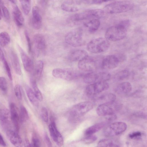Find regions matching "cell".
I'll use <instances>...</instances> for the list:
<instances>
[{
  "label": "cell",
  "mask_w": 147,
  "mask_h": 147,
  "mask_svg": "<svg viewBox=\"0 0 147 147\" xmlns=\"http://www.w3.org/2000/svg\"><path fill=\"white\" fill-rule=\"evenodd\" d=\"M128 23L124 21L110 27L105 32V38L108 41H113L123 39L127 34Z\"/></svg>",
  "instance_id": "1"
},
{
  "label": "cell",
  "mask_w": 147,
  "mask_h": 147,
  "mask_svg": "<svg viewBox=\"0 0 147 147\" xmlns=\"http://www.w3.org/2000/svg\"><path fill=\"white\" fill-rule=\"evenodd\" d=\"M134 7V3L130 1H116L105 6L104 11L109 14L119 13L129 11Z\"/></svg>",
  "instance_id": "2"
},
{
  "label": "cell",
  "mask_w": 147,
  "mask_h": 147,
  "mask_svg": "<svg viewBox=\"0 0 147 147\" xmlns=\"http://www.w3.org/2000/svg\"><path fill=\"white\" fill-rule=\"evenodd\" d=\"M110 46L109 41L105 38L99 37L90 41L88 43L86 48L89 52L96 54L106 51Z\"/></svg>",
  "instance_id": "3"
},
{
  "label": "cell",
  "mask_w": 147,
  "mask_h": 147,
  "mask_svg": "<svg viewBox=\"0 0 147 147\" xmlns=\"http://www.w3.org/2000/svg\"><path fill=\"white\" fill-rule=\"evenodd\" d=\"M104 11L100 9H90L76 13L71 17L70 19L71 21L76 22L93 18L98 19L104 15Z\"/></svg>",
  "instance_id": "4"
},
{
  "label": "cell",
  "mask_w": 147,
  "mask_h": 147,
  "mask_svg": "<svg viewBox=\"0 0 147 147\" xmlns=\"http://www.w3.org/2000/svg\"><path fill=\"white\" fill-rule=\"evenodd\" d=\"M65 39L67 44L74 47L82 46L85 43L82 30L80 28L75 29L68 33L65 36Z\"/></svg>",
  "instance_id": "5"
},
{
  "label": "cell",
  "mask_w": 147,
  "mask_h": 147,
  "mask_svg": "<svg viewBox=\"0 0 147 147\" xmlns=\"http://www.w3.org/2000/svg\"><path fill=\"white\" fill-rule=\"evenodd\" d=\"M93 105L90 101H84L74 105L71 109L70 114L71 117H78L83 116L92 110Z\"/></svg>",
  "instance_id": "6"
},
{
  "label": "cell",
  "mask_w": 147,
  "mask_h": 147,
  "mask_svg": "<svg viewBox=\"0 0 147 147\" xmlns=\"http://www.w3.org/2000/svg\"><path fill=\"white\" fill-rule=\"evenodd\" d=\"M109 87V85L106 82L97 81L87 86L86 92L89 96L96 95L107 90Z\"/></svg>",
  "instance_id": "7"
},
{
  "label": "cell",
  "mask_w": 147,
  "mask_h": 147,
  "mask_svg": "<svg viewBox=\"0 0 147 147\" xmlns=\"http://www.w3.org/2000/svg\"><path fill=\"white\" fill-rule=\"evenodd\" d=\"M127 124L123 122L113 123L107 127L104 130L105 135L107 136H112L121 134L127 129Z\"/></svg>",
  "instance_id": "8"
},
{
  "label": "cell",
  "mask_w": 147,
  "mask_h": 147,
  "mask_svg": "<svg viewBox=\"0 0 147 147\" xmlns=\"http://www.w3.org/2000/svg\"><path fill=\"white\" fill-rule=\"evenodd\" d=\"M78 66L82 71L92 72L96 68V62L93 57L88 55L78 62Z\"/></svg>",
  "instance_id": "9"
},
{
  "label": "cell",
  "mask_w": 147,
  "mask_h": 147,
  "mask_svg": "<svg viewBox=\"0 0 147 147\" xmlns=\"http://www.w3.org/2000/svg\"><path fill=\"white\" fill-rule=\"evenodd\" d=\"M52 74L55 78L67 80H72L76 76V72L70 69L55 68L53 70Z\"/></svg>",
  "instance_id": "10"
},
{
  "label": "cell",
  "mask_w": 147,
  "mask_h": 147,
  "mask_svg": "<svg viewBox=\"0 0 147 147\" xmlns=\"http://www.w3.org/2000/svg\"><path fill=\"white\" fill-rule=\"evenodd\" d=\"M119 59L114 55H108L102 59L101 63V68L104 69H111L116 67L119 63Z\"/></svg>",
  "instance_id": "11"
},
{
  "label": "cell",
  "mask_w": 147,
  "mask_h": 147,
  "mask_svg": "<svg viewBox=\"0 0 147 147\" xmlns=\"http://www.w3.org/2000/svg\"><path fill=\"white\" fill-rule=\"evenodd\" d=\"M114 103L110 104L99 105L96 110L97 115L100 116H106L115 113V110L118 109V106L116 105H113Z\"/></svg>",
  "instance_id": "12"
},
{
  "label": "cell",
  "mask_w": 147,
  "mask_h": 147,
  "mask_svg": "<svg viewBox=\"0 0 147 147\" xmlns=\"http://www.w3.org/2000/svg\"><path fill=\"white\" fill-rule=\"evenodd\" d=\"M10 117L16 131L18 133L20 129V118L18 109L16 105L13 102L10 104Z\"/></svg>",
  "instance_id": "13"
},
{
  "label": "cell",
  "mask_w": 147,
  "mask_h": 147,
  "mask_svg": "<svg viewBox=\"0 0 147 147\" xmlns=\"http://www.w3.org/2000/svg\"><path fill=\"white\" fill-rule=\"evenodd\" d=\"M49 127L51 136L53 140L59 146H62L63 144V137L57 130L56 124L54 121H51Z\"/></svg>",
  "instance_id": "14"
},
{
  "label": "cell",
  "mask_w": 147,
  "mask_h": 147,
  "mask_svg": "<svg viewBox=\"0 0 147 147\" xmlns=\"http://www.w3.org/2000/svg\"><path fill=\"white\" fill-rule=\"evenodd\" d=\"M82 3L80 0H67L61 4V7L64 11L68 12H74L79 9V6Z\"/></svg>",
  "instance_id": "15"
},
{
  "label": "cell",
  "mask_w": 147,
  "mask_h": 147,
  "mask_svg": "<svg viewBox=\"0 0 147 147\" xmlns=\"http://www.w3.org/2000/svg\"><path fill=\"white\" fill-rule=\"evenodd\" d=\"M18 49L24 69L27 72H31L34 68V65L32 60L21 47L18 46Z\"/></svg>",
  "instance_id": "16"
},
{
  "label": "cell",
  "mask_w": 147,
  "mask_h": 147,
  "mask_svg": "<svg viewBox=\"0 0 147 147\" xmlns=\"http://www.w3.org/2000/svg\"><path fill=\"white\" fill-rule=\"evenodd\" d=\"M6 134L9 141L15 147H22V140L17 132L11 129H9L6 131Z\"/></svg>",
  "instance_id": "17"
},
{
  "label": "cell",
  "mask_w": 147,
  "mask_h": 147,
  "mask_svg": "<svg viewBox=\"0 0 147 147\" xmlns=\"http://www.w3.org/2000/svg\"><path fill=\"white\" fill-rule=\"evenodd\" d=\"M32 24L34 28L40 29L42 26V17L39 8L37 6L33 7L32 9Z\"/></svg>",
  "instance_id": "18"
},
{
  "label": "cell",
  "mask_w": 147,
  "mask_h": 147,
  "mask_svg": "<svg viewBox=\"0 0 147 147\" xmlns=\"http://www.w3.org/2000/svg\"><path fill=\"white\" fill-rule=\"evenodd\" d=\"M88 56L87 53L85 50L77 49L70 52L67 55V58L71 61L79 62Z\"/></svg>",
  "instance_id": "19"
},
{
  "label": "cell",
  "mask_w": 147,
  "mask_h": 147,
  "mask_svg": "<svg viewBox=\"0 0 147 147\" xmlns=\"http://www.w3.org/2000/svg\"><path fill=\"white\" fill-rule=\"evenodd\" d=\"M10 115V112L7 109L2 108L0 109V120L1 124L6 131L9 129L10 121L9 118Z\"/></svg>",
  "instance_id": "20"
},
{
  "label": "cell",
  "mask_w": 147,
  "mask_h": 147,
  "mask_svg": "<svg viewBox=\"0 0 147 147\" xmlns=\"http://www.w3.org/2000/svg\"><path fill=\"white\" fill-rule=\"evenodd\" d=\"M13 16L14 21L19 27L22 26L24 22L23 15L18 6L16 4L13 6Z\"/></svg>",
  "instance_id": "21"
},
{
  "label": "cell",
  "mask_w": 147,
  "mask_h": 147,
  "mask_svg": "<svg viewBox=\"0 0 147 147\" xmlns=\"http://www.w3.org/2000/svg\"><path fill=\"white\" fill-rule=\"evenodd\" d=\"M34 43L36 48L38 50L42 51L46 47V42L44 36L41 34H36L33 38Z\"/></svg>",
  "instance_id": "22"
},
{
  "label": "cell",
  "mask_w": 147,
  "mask_h": 147,
  "mask_svg": "<svg viewBox=\"0 0 147 147\" xmlns=\"http://www.w3.org/2000/svg\"><path fill=\"white\" fill-rule=\"evenodd\" d=\"M116 99V95L111 93H108L102 94L98 97V102L100 103L110 104L115 101Z\"/></svg>",
  "instance_id": "23"
},
{
  "label": "cell",
  "mask_w": 147,
  "mask_h": 147,
  "mask_svg": "<svg viewBox=\"0 0 147 147\" xmlns=\"http://www.w3.org/2000/svg\"><path fill=\"white\" fill-rule=\"evenodd\" d=\"M84 25L90 32L93 33L98 29L100 22L98 19L93 18L87 20L84 23Z\"/></svg>",
  "instance_id": "24"
},
{
  "label": "cell",
  "mask_w": 147,
  "mask_h": 147,
  "mask_svg": "<svg viewBox=\"0 0 147 147\" xmlns=\"http://www.w3.org/2000/svg\"><path fill=\"white\" fill-rule=\"evenodd\" d=\"M10 57L12 66L16 73L18 75L22 74V71L19 59L16 53L13 51L10 52Z\"/></svg>",
  "instance_id": "25"
},
{
  "label": "cell",
  "mask_w": 147,
  "mask_h": 147,
  "mask_svg": "<svg viewBox=\"0 0 147 147\" xmlns=\"http://www.w3.org/2000/svg\"><path fill=\"white\" fill-rule=\"evenodd\" d=\"M132 86L129 82H123L119 84L116 88V92L120 94L128 93L132 90Z\"/></svg>",
  "instance_id": "26"
},
{
  "label": "cell",
  "mask_w": 147,
  "mask_h": 147,
  "mask_svg": "<svg viewBox=\"0 0 147 147\" xmlns=\"http://www.w3.org/2000/svg\"><path fill=\"white\" fill-rule=\"evenodd\" d=\"M25 89L27 97L31 104L35 107L38 106L39 101L37 99L33 90L27 86H25Z\"/></svg>",
  "instance_id": "27"
},
{
  "label": "cell",
  "mask_w": 147,
  "mask_h": 147,
  "mask_svg": "<svg viewBox=\"0 0 147 147\" xmlns=\"http://www.w3.org/2000/svg\"><path fill=\"white\" fill-rule=\"evenodd\" d=\"M98 79V74L90 72L88 73L83 77V80L84 82L86 84H91L97 82Z\"/></svg>",
  "instance_id": "28"
},
{
  "label": "cell",
  "mask_w": 147,
  "mask_h": 147,
  "mask_svg": "<svg viewBox=\"0 0 147 147\" xmlns=\"http://www.w3.org/2000/svg\"><path fill=\"white\" fill-rule=\"evenodd\" d=\"M104 126L102 123L95 124L88 128L85 131V134L86 136L92 135L99 131Z\"/></svg>",
  "instance_id": "29"
},
{
  "label": "cell",
  "mask_w": 147,
  "mask_h": 147,
  "mask_svg": "<svg viewBox=\"0 0 147 147\" xmlns=\"http://www.w3.org/2000/svg\"><path fill=\"white\" fill-rule=\"evenodd\" d=\"M30 82L33 89V91L39 101H41L43 100L42 94L38 89L35 80L34 78H31Z\"/></svg>",
  "instance_id": "30"
},
{
  "label": "cell",
  "mask_w": 147,
  "mask_h": 147,
  "mask_svg": "<svg viewBox=\"0 0 147 147\" xmlns=\"http://www.w3.org/2000/svg\"><path fill=\"white\" fill-rule=\"evenodd\" d=\"M44 66V63L41 60L38 61L36 64L34 69V75L36 78L39 79L40 77Z\"/></svg>",
  "instance_id": "31"
},
{
  "label": "cell",
  "mask_w": 147,
  "mask_h": 147,
  "mask_svg": "<svg viewBox=\"0 0 147 147\" xmlns=\"http://www.w3.org/2000/svg\"><path fill=\"white\" fill-rule=\"evenodd\" d=\"M10 38L9 34L6 32L0 33V45L3 47L7 45L10 42Z\"/></svg>",
  "instance_id": "32"
},
{
  "label": "cell",
  "mask_w": 147,
  "mask_h": 147,
  "mask_svg": "<svg viewBox=\"0 0 147 147\" xmlns=\"http://www.w3.org/2000/svg\"><path fill=\"white\" fill-rule=\"evenodd\" d=\"M19 115L20 122L22 123L25 122L28 119V112L26 108L23 105L20 107Z\"/></svg>",
  "instance_id": "33"
},
{
  "label": "cell",
  "mask_w": 147,
  "mask_h": 147,
  "mask_svg": "<svg viewBox=\"0 0 147 147\" xmlns=\"http://www.w3.org/2000/svg\"><path fill=\"white\" fill-rule=\"evenodd\" d=\"M129 72L127 70H122L117 73L115 76V79L118 81H122L128 77Z\"/></svg>",
  "instance_id": "34"
},
{
  "label": "cell",
  "mask_w": 147,
  "mask_h": 147,
  "mask_svg": "<svg viewBox=\"0 0 147 147\" xmlns=\"http://www.w3.org/2000/svg\"><path fill=\"white\" fill-rule=\"evenodd\" d=\"M97 147H119V146L111 140L103 139L98 142Z\"/></svg>",
  "instance_id": "35"
},
{
  "label": "cell",
  "mask_w": 147,
  "mask_h": 147,
  "mask_svg": "<svg viewBox=\"0 0 147 147\" xmlns=\"http://www.w3.org/2000/svg\"><path fill=\"white\" fill-rule=\"evenodd\" d=\"M22 11L25 15H28L31 9V1L20 0Z\"/></svg>",
  "instance_id": "36"
},
{
  "label": "cell",
  "mask_w": 147,
  "mask_h": 147,
  "mask_svg": "<svg viewBox=\"0 0 147 147\" xmlns=\"http://www.w3.org/2000/svg\"><path fill=\"white\" fill-rule=\"evenodd\" d=\"M98 74V81L106 82L109 80L111 78L110 74L107 72H101Z\"/></svg>",
  "instance_id": "37"
},
{
  "label": "cell",
  "mask_w": 147,
  "mask_h": 147,
  "mask_svg": "<svg viewBox=\"0 0 147 147\" xmlns=\"http://www.w3.org/2000/svg\"><path fill=\"white\" fill-rule=\"evenodd\" d=\"M14 91L16 96L18 99L21 100L22 99V93L21 87L20 85L17 84L15 86Z\"/></svg>",
  "instance_id": "38"
},
{
  "label": "cell",
  "mask_w": 147,
  "mask_h": 147,
  "mask_svg": "<svg viewBox=\"0 0 147 147\" xmlns=\"http://www.w3.org/2000/svg\"><path fill=\"white\" fill-rule=\"evenodd\" d=\"M97 139L96 136L92 135L86 136L84 137L83 141L86 144H90L95 141Z\"/></svg>",
  "instance_id": "39"
},
{
  "label": "cell",
  "mask_w": 147,
  "mask_h": 147,
  "mask_svg": "<svg viewBox=\"0 0 147 147\" xmlns=\"http://www.w3.org/2000/svg\"><path fill=\"white\" fill-rule=\"evenodd\" d=\"M2 61L3 62L5 70L9 78L11 80H12L13 78L12 74L10 67L9 65L7 62L6 61L5 58Z\"/></svg>",
  "instance_id": "40"
},
{
  "label": "cell",
  "mask_w": 147,
  "mask_h": 147,
  "mask_svg": "<svg viewBox=\"0 0 147 147\" xmlns=\"http://www.w3.org/2000/svg\"><path fill=\"white\" fill-rule=\"evenodd\" d=\"M41 115L43 121L47 122L48 121L49 117L48 112L47 109L45 107H42L41 111Z\"/></svg>",
  "instance_id": "41"
},
{
  "label": "cell",
  "mask_w": 147,
  "mask_h": 147,
  "mask_svg": "<svg viewBox=\"0 0 147 147\" xmlns=\"http://www.w3.org/2000/svg\"><path fill=\"white\" fill-rule=\"evenodd\" d=\"M0 88L3 92L7 89V83L6 79L3 77H0Z\"/></svg>",
  "instance_id": "42"
},
{
  "label": "cell",
  "mask_w": 147,
  "mask_h": 147,
  "mask_svg": "<svg viewBox=\"0 0 147 147\" xmlns=\"http://www.w3.org/2000/svg\"><path fill=\"white\" fill-rule=\"evenodd\" d=\"M31 147H40L39 140L35 135L33 136L32 137Z\"/></svg>",
  "instance_id": "43"
},
{
  "label": "cell",
  "mask_w": 147,
  "mask_h": 147,
  "mask_svg": "<svg viewBox=\"0 0 147 147\" xmlns=\"http://www.w3.org/2000/svg\"><path fill=\"white\" fill-rule=\"evenodd\" d=\"M25 35L28 46V52L30 53L31 50V44L30 38L28 32L27 30L25 31Z\"/></svg>",
  "instance_id": "44"
},
{
  "label": "cell",
  "mask_w": 147,
  "mask_h": 147,
  "mask_svg": "<svg viewBox=\"0 0 147 147\" xmlns=\"http://www.w3.org/2000/svg\"><path fill=\"white\" fill-rule=\"evenodd\" d=\"M2 13L4 17L7 19H9L10 18L9 11L7 8L5 6H2Z\"/></svg>",
  "instance_id": "45"
},
{
  "label": "cell",
  "mask_w": 147,
  "mask_h": 147,
  "mask_svg": "<svg viewBox=\"0 0 147 147\" xmlns=\"http://www.w3.org/2000/svg\"><path fill=\"white\" fill-rule=\"evenodd\" d=\"M141 133L140 132L137 131L130 134L129 137L131 138H133L141 136Z\"/></svg>",
  "instance_id": "46"
},
{
  "label": "cell",
  "mask_w": 147,
  "mask_h": 147,
  "mask_svg": "<svg viewBox=\"0 0 147 147\" xmlns=\"http://www.w3.org/2000/svg\"><path fill=\"white\" fill-rule=\"evenodd\" d=\"M105 117L109 121L114 120L116 119L117 118V116L115 113H113Z\"/></svg>",
  "instance_id": "47"
},
{
  "label": "cell",
  "mask_w": 147,
  "mask_h": 147,
  "mask_svg": "<svg viewBox=\"0 0 147 147\" xmlns=\"http://www.w3.org/2000/svg\"><path fill=\"white\" fill-rule=\"evenodd\" d=\"M45 140L48 147H52V143L47 134H46L45 135Z\"/></svg>",
  "instance_id": "48"
},
{
  "label": "cell",
  "mask_w": 147,
  "mask_h": 147,
  "mask_svg": "<svg viewBox=\"0 0 147 147\" xmlns=\"http://www.w3.org/2000/svg\"><path fill=\"white\" fill-rule=\"evenodd\" d=\"M0 145L3 147H5L6 146V143L5 142L3 136L0 133Z\"/></svg>",
  "instance_id": "49"
},
{
  "label": "cell",
  "mask_w": 147,
  "mask_h": 147,
  "mask_svg": "<svg viewBox=\"0 0 147 147\" xmlns=\"http://www.w3.org/2000/svg\"><path fill=\"white\" fill-rule=\"evenodd\" d=\"M25 147H32L28 140L26 139L25 140L24 143Z\"/></svg>",
  "instance_id": "50"
},
{
  "label": "cell",
  "mask_w": 147,
  "mask_h": 147,
  "mask_svg": "<svg viewBox=\"0 0 147 147\" xmlns=\"http://www.w3.org/2000/svg\"><path fill=\"white\" fill-rule=\"evenodd\" d=\"M5 58L3 52L0 47V60L3 61Z\"/></svg>",
  "instance_id": "51"
},
{
  "label": "cell",
  "mask_w": 147,
  "mask_h": 147,
  "mask_svg": "<svg viewBox=\"0 0 147 147\" xmlns=\"http://www.w3.org/2000/svg\"><path fill=\"white\" fill-rule=\"evenodd\" d=\"M9 1L13 4H16V1L15 0H11Z\"/></svg>",
  "instance_id": "52"
},
{
  "label": "cell",
  "mask_w": 147,
  "mask_h": 147,
  "mask_svg": "<svg viewBox=\"0 0 147 147\" xmlns=\"http://www.w3.org/2000/svg\"><path fill=\"white\" fill-rule=\"evenodd\" d=\"M2 12L0 8V15L1 17L2 16Z\"/></svg>",
  "instance_id": "53"
},
{
  "label": "cell",
  "mask_w": 147,
  "mask_h": 147,
  "mask_svg": "<svg viewBox=\"0 0 147 147\" xmlns=\"http://www.w3.org/2000/svg\"><path fill=\"white\" fill-rule=\"evenodd\" d=\"M1 16H0V20H1Z\"/></svg>",
  "instance_id": "54"
}]
</instances>
